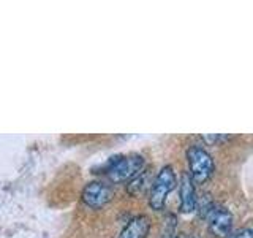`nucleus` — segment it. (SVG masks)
<instances>
[{"label": "nucleus", "instance_id": "1", "mask_svg": "<svg viewBox=\"0 0 253 238\" xmlns=\"http://www.w3.org/2000/svg\"><path fill=\"white\" fill-rule=\"evenodd\" d=\"M144 167V159L138 154L116 156L106 165V175L111 181L121 182L133 179Z\"/></svg>", "mask_w": 253, "mask_h": 238}, {"label": "nucleus", "instance_id": "2", "mask_svg": "<svg viewBox=\"0 0 253 238\" xmlns=\"http://www.w3.org/2000/svg\"><path fill=\"white\" fill-rule=\"evenodd\" d=\"M187 161H188V175L192 181L206 182L213 173V161L211 154L200 145H193L187 149Z\"/></svg>", "mask_w": 253, "mask_h": 238}, {"label": "nucleus", "instance_id": "3", "mask_svg": "<svg viewBox=\"0 0 253 238\" xmlns=\"http://www.w3.org/2000/svg\"><path fill=\"white\" fill-rule=\"evenodd\" d=\"M174 187H176V173H174L172 167L166 165L157 173L152 187H150L149 205L152 206V210L158 211L163 208L166 198Z\"/></svg>", "mask_w": 253, "mask_h": 238}, {"label": "nucleus", "instance_id": "4", "mask_svg": "<svg viewBox=\"0 0 253 238\" xmlns=\"http://www.w3.org/2000/svg\"><path fill=\"white\" fill-rule=\"evenodd\" d=\"M208 221H209V227L213 235L226 237L231 232L233 214L229 213V210L225 208V206H221L218 203H212L208 208Z\"/></svg>", "mask_w": 253, "mask_h": 238}, {"label": "nucleus", "instance_id": "5", "mask_svg": "<svg viewBox=\"0 0 253 238\" xmlns=\"http://www.w3.org/2000/svg\"><path fill=\"white\" fill-rule=\"evenodd\" d=\"M111 195H113V190L109 186L103 184L100 181H92L89 182L84 190H83V200L87 206H92V208H100V206L106 205L111 200Z\"/></svg>", "mask_w": 253, "mask_h": 238}, {"label": "nucleus", "instance_id": "6", "mask_svg": "<svg viewBox=\"0 0 253 238\" xmlns=\"http://www.w3.org/2000/svg\"><path fill=\"white\" fill-rule=\"evenodd\" d=\"M196 206V190L193 181L188 173H184L180 178V211L192 213Z\"/></svg>", "mask_w": 253, "mask_h": 238}, {"label": "nucleus", "instance_id": "7", "mask_svg": "<svg viewBox=\"0 0 253 238\" xmlns=\"http://www.w3.org/2000/svg\"><path fill=\"white\" fill-rule=\"evenodd\" d=\"M150 229V222L146 216L133 218L128 224L124 227L119 238H146Z\"/></svg>", "mask_w": 253, "mask_h": 238}, {"label": "nucleus", "instance_id": "8", "mask_svg": "<svg viewBox=\"0 0 253 238\" xmlns=\"http://www.w3.org/2000/svg\"><path fill=\"white\" fill-rule=\"evenodd\" d=\"M146 178H147V173L146 170H141L136 177H134L128 184H126V189H128L130 194H139L144 190V187L147 186L146 184Z\"/></svg>", "mask_w": 253, "mask_h": 238}, {"label": "nucleus", "instance_id": "9", "mask_svg": "<svg viewBox=\"0 0 253 238\" xmlns=\"http://www.w3.org/2000/svg\"><path fill=\"white\" fill-rule=\"evenodd\" d=\"M231 238H252V229H242L237 234H234Z\"/></svg>", "mask_w": 253, "mask_h": 238}, {"label": "nucleus", "instance_id": "10", "mask_svg": "<svg viewBox=\"0 0 253 238\" xmlns=\"http://www.w3.org/2000/svg\"><path fill=\"white\" fill-rule=\"evenodd\" d=\"M174 238H188L185 234H180V235H176V237H174Z\"/></svg>", "mask_w": 253, "mask_h": 238}]
</instances>
